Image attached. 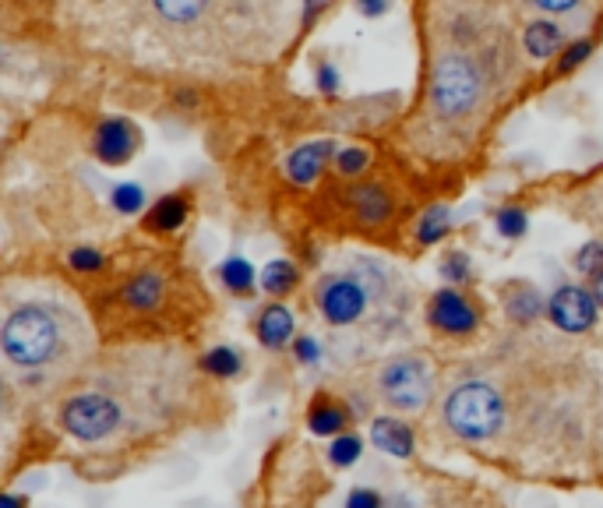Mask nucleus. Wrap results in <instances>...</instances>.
Masks as SVG:
<instances>
[{
  "label": "nucleus",
  "mask_w": 603,
  "mask_h": 508,
  "mask_svg": "<svg viewBox=\"0 0 603 508\" xmlns=\"http://www.w3.org/2000/svg\"><path fill=\"white\" fill-rule=\"evenodd\" d=\"M0 343H4V353L22 367L53 364L64 350V318L43 304L15 307L0 329Z\"/></svg>",
  "instance_id": "nucleus-1"
},
{
  "label": "nucleus",
  "mask_w": 603,
  "mask_h": 508,
  "mask_svg": "<svg viewBox=\"0 0 603 508\" xmlns=\"http://www.w3.org/2000/svg\"><path fill=\"white\" fill-rule=\"evenodd\" d=\"M501 417H505L501 396L491 385H480V381H469V385L455 389L445 403V424L466 441L491 438L501 427Z\"/></svg>",
  "instance_id": "nucleus-2"
},
{
  "label": "nucleus",
  "mask_w": 603,
  "mask_h": 508,
  "mask_svg": "<svg viewBox=\"0 0 603 508\" xmlns=\"http://www.w3.org/2000/svg\"><path fill=\"white\" fill-rule=\"evenodd\" d=\"M431 96L445 117H459L469 113L480 99V75L477 68L462 57H441L438 68H434Z\"/></svg>",
  "instance_id": "nucleus-3"
},
{
  "label": "nucleus",
  "mask_w": 603,
  "mask_h": 508,
  "mask_svg": "<svg viewBox=\"0 0 603 508\" xmlns=\"http://www.w3.org/2000/svg\"><path fill=\"white\" fill-rule=\"evenodd\" d=\"M381 392L395 410H424L431 399V367L420 357H395L381 371Z\"/></svg>",
  "instance_id": "nucleus-4"
},
{
  "label": "nucleus",
  "mask_w": 603,
  "mask_h": 508,
  "mask_svg": "<svg viewBox=\"0 0 603 508\" xmlns=\"http://www.w3.org/2000/svg\"><path fill=\"white\" fill-rule=\"evenodd\" d=\"M60 424H64L67 434H75L82 441H99L120 424V406L113 403L103 392H85V396H75L60 413Z\"/></svg>",
  "instance_id": "nucleus-5"
},
{
  "label": "nucleus",
  "mask_w": 603,
  "mask_h": 508,
  "mask_svg": "<svg viewBox=\"0 0 603 508\" xmlns=\"http://www.w3.org/2000/svg\"><path fill=\"white\" fill-rule=\"evenodd\" d=\"M318 304L332 325H353L367 311V290L360 286V279L328 276L318 286Z\"/></svg>",
  "instance_id": "nucleus-6"
},
{
  "label": "nucleus",
  "mask_w": 603,
  "mask_h": 508,
  "mask_svg": "<svg viewBox=\"0 0 603 508\" xmlns=\"http://www.w3.org/2000/svg\"><path fill=\"white\" fill-rule=\"evenodd\" d=\"M138 145H142V131H138L127 117L103 120L99 131H96V138H92V152H96V159L106 166L127 163V159L138 152Z\"/></svg>",
  "instance_id": "nucleus-7"
},
{
  "label": "nucleus",
  "mask_w": 603,
  "mask_h": 508,
  "mask_svg": "<svg viewBox=\"0 0 603 508\" xmlns=\"http://www.w3.org/2000/svg\"><path fill=\"white\" fill-rule=\"evenodd\" d=\"M547 314H551V322L565 332H586L589 325L596 322V300L589 297L586 290L579 286H565L551 297L547 304Z\"/></svg>",
  "instance_id": "nucleus-8"
},
{
  "label": "nucleus",
  "mask_w": 603,
  "mask_h": 508,
  "mask_svg": "<svg viewBox=\"0 0 603 508\" xmlns=\"http://www.w3.org/2000/svg\"><path fill=\"white\" fill-rule=\"evenodd\" d=\"M431 325H438L441 332H452V336H462V332L477 329V311L459 290L445 286L431 300Z\"/></svg>",
  "instance_id": "nucleus-9"
},
{
  "label": "nucleus",
  "mask_w": 603,
  "mask_h": 508,
  "mask_svg": "<svg viewBox=\"0 0 603 508\" xmlns=\"http://www.w3.org/2000/svg\"><path fill=\"white\" fill-rule=\"evenodd\" d=\"M335 156H339V152H335V145L328 142V138L311 142V145H300V149L286 159V173H290L293 184H314V180L321 177V170L328 166V159H335Z\"/></svg>",
  "instance_id": "nucleus-10"
},
{
  "label": "nucleus",
  "mask_w": 603,
  "mask_h": 508,
  "mask_svg": "<svg viewBox=\"0 0 603 508\" xmlns=\"http://www.w3.org/2000/svg\"><path fill=\"white\" fill-rule=\"evenodd\" d=\"M371 441L374 449H381L385 456H395V459H406L413 456V431L406 424L392 417H378L371 424Z\"/></svg>",
  "instance_id": "nucleus-11"
},
{
  "label": "nucleus",
  "mask_w": 603,
  "mask_h": 508,
  "mask_svg": "<svg viewBox=\"0 0 603 508\" xmlns=\"http://www.w3.org/2000/svg\"><path fill=\"white\" fill-rule=\"evenodd\" d=\"M258 339H261V346H268V350H283V346L293 339V314L286 311L283 304L265 307L258 318Z\"/></svg>",
  "instance_id": "nucleus-12"
},
{
  "label": "nucleus",
  "mask_w": 603,
  "mask_h": 508,
  "mask_svg": "<svg viewBox=\"0 0 603 508\" xmlns=\"http://www.w3.org/2000/svg\"><path fill=\"white\" fill-rule=\"evenodd\" d=\"M505 307L515 322H533V318L544 314V300H540V293H536L529 283H522V279L512 286H505Z\"/></svg>",
  "instance_id": "nucleus-13"
},
{
  "label": "nucleus",
  "mask_w": 603,
  "mask_h": 508,
  "mask_svg": "<svg viewBox=\"0 0 603 508\" xmlns=\"http://www.w3.org/2000/svg\"><path fill=\"white\" fill-rule=\"evenodd\" d=\"M561 46H565V32H561L554 22H529L526 25V50H529V57H536V60L554 57Z\"/></svg>",
  "instance_id": "nucleus-14"
},
{
  "label": "nucleus",
  "mask_w": 603,
  "mask_h": 508,
  "mask_svg": "<svg viewBox=\"0 0 603 508\" xmlns=\"http://www.w3.org/2000/svg\"><path fill=\"white\" fill-rule=\"evenodd\" d=\"M184 219H187V202L180 195H166V198H159V202L152 205V212L145 216V226H149V230L166 233V230H177V226H184Z\"/></svg>",
  "instance_id": "nucleus-15"
},
{
  "label": "nucleus",
  "mask_w": 603,
  "mask_h": 508,
  "mask_svg": "<svg viewBox=\"0 0 603 508\" xmlns=\"http://www.w3.org/2000/svg\"><path fill=\"white\" fill-rule=\"evenodd\" d=\"M346 410L339 403H328V399H318V403L307 410V427H311L314 434H343V427H346Z\"/></svg>",
  "instance_id": "nucleus-16"
},
{
  "label": "nucleus",
  "mask_w": 603,
  "mask_h": 508,
  "mask_svg": "<svg viewBox=\"0 0 603 508\" xmlns=\"http://www.w3.org/2000/svg\"><path fill=\"white\" fill-rule=\"evenodd\" d=\"M350 198L364 223H381V219L388 216V209H392V202H388V195L381 187H353Z\"/></svg>",
  "instance_id": "nucleus-17"
},
{
  "label": "nucleus",
  "mask_w": 603,
  "mask_h": 508,
  "mask_svg": "<svg viewBox=\"0 0 603 508\" xmlns=\"http://www.w3.org/2000/svg\"><path fill=\"white\" fill-rule=\"evenodd\" d=\"M300 272L293 262H283V258H276V262H268L265 272H261V286H265L268 293H276V297H283V293H290L293 286H297Z\"/></svg>",
  "instance_id": "nucleus-18"
},
{
  "label": "nucleus",
  "mask_w": 603,
  "mask_h": 508,
  "mask_svg": "<svg viewBox=\"0 0 603 508\" xmlns=\"http://www.w3.org/2000/svg\"><path fill=\"white\" fill-rule=\"evenodd\" d=\"M219 276H223L226 290H233V293L254 290V269L247 265V258H240V254H230V258L219 265Z\"/></svg>",
  "instance_id": "nucleus-19"
},
{
  "label": "nucleus",
  "mask_w": 603,
  "mask_h": 508,
  "mask_svg": "<svg viewBox=\"0 0 603 508\" xmlns=\"http://www.w3.org/2000/svg\"><path fill=\"white\" fill-rule=\"evenodd\" d=\"M159 293H163V279L152 276V272H145V276H138V279H131V283H127L124 297H127V304H131V307H156Z\"/></svg>",
  "instance_id": "nucleus-20"
},
{
  "label": "nucleus",
  "mask_w": 603,
  "mask_h": 508,
  "mask_svg": "<svg viewBox=\"0 0 603 508\" xmlns=\"http://www.w3.org/2000/svg\"><path fill=\"white\" fill-rule=\"evenodd\" d=\"M201 367L209 374H216V378H233L240 371V353L230 350V346H216V350H209L201 357Z\"/></svg>",
  "instance_id": "nucleus-21"
},
{
  "label": "nucleus",
  "mask_w": 603,
  "mask_h": 508,
  "mask_svg": "<svg viewBox=\"0 0 603 508\" xmlns=\"http://www.w3.org/2000/svg\"><path fill=\"white\" fill-rule=\"evenodd\" d=\"M445 233H448V209L434 205V209L424 212V219L417 223V240L420 244H438Z\"/></svg>",
  "instance_id": "nucleus-22"
},
{
  "label": "nucleus",
  "mask_w": 603,
  "mask_h": 508,
  "mask_svg": "<svg viewBox=\"0 0 603 508\" xmlns=\"http://www.w3.org/2000/svg\"><path fill=\"white\" fill-rule=\"evenodd\" d=\"M113 209L124 212V216H138L145 209V187L138 184H120L113 191Z\"/></svg>",
  "instance_id": "nucleus-23"
},
{
  "label": "nucleus",
  "mask_w": 603,
  "mask_h": 508,
  "mask_svg": "<svg viewBox=\"0 0 603 508\" xmlns=\"http://www.w3.org/2000/svg\"><path fill=\"white\" fill-rule=\"evenodd\" d=\"M360 438L357 434H339V438L332 441V449H328V459H332L335 466H353L360 459Z\"/></svg>",
  "instance_id": "nucleus-24"
},
{
  "label": "nucleus",
  "mask_w": 603,
  "mask_h": 508,
  "mask_svg": "<svg viewBox=\"0 0 603 508\" xmlns=\"http://www.w3.org/2000/svg\"><path fill=\"white\" fill-rule=\"evenodd\" d=\"M529 226V216L519 209V205H505V209L498 212V230L501 237H522Z\"/></svg>",
  "instance_id": "nucleus-25"
},
{
  "label": "nucleus",
  "mask_w": 603,
  "mask_h": 508,
  "mask_svg": "<svg viewBox=\"0 0 603 508\" xmlns=\"http://www.w3.org/2000/svg\"><path fill=\"white\" fill-rule=\"evenodd\" d=\"M367 163H371V156H367L364 149H339V156H335V170L346 173V177H357V173H364Z\"/></svg>",
  "instance_id": "nucleus-26"
},
{
  "label": "nucleus",
  "mask_w": 603,
  "mask_h": 508,
  "mask_svg": "<svg viewBox=\"0 0 603 508\" xmlns=\"http://www.w3.org/2000/svg\"><path fill=\"white\" fill-rule=\"evenodd\" d=\"M575 265H579V272L596 279L603 272V244H586L579 251V258H575Z\"/></svg>",
  "instance_id": "nucleus-27"
},
{
  "label": "nucleus",
  "mask_w": 603,
  "mask_h": 508,
  "mask_svg": "<svg viewBox=\"0 0 603 508\" xmlns=\"http://www.w3.org/2000/svg\"><path fill=\"white\" fill-rule=\"evenodd\" d=\"M441 276L448 279V283H462V279L469 276V258L462 251H452L445 258V262H441Z\"/></svg>",
  "instance_id": "nucleus-28"
},
{
  "label": "nucleus",
  "mask_w": 603,
  "mask_h": 508,
  "mask_svg": "<svg viewBox=\"0 0 603 508\" xmlns=\"http://www.w3.org/2000/svg\"><path fill=\"white\" fill-rule=\"evenodd\" d=\"M156 11L170 22H191V18L205 15V4H159Z\"/></svg>",
  "instance_id": "nucleus-29"
},
{
  "label": "nucleus",
  "mask_w": 603,
  "mask_h": 508,
  "mask_svg": "<svg viewBox=\"0 0 603 508\" xmlns=\"http://www.w3.org/2000/svg\"><path fill=\"white\" fill-rule=\"evenodd\" d=\"M71 269H78V272H96L99 265H103V254L96 251V247H78V251H71Z\"/></svg>",
  "instance_id": "nucleus-30"
},
{
  "label": "nucleus",
  "mask_w": 603,
  "mask_h": 508,
  "mask_svg": "<svg viewBox=\"0 0 603 508\" xmlns=\"http://www.w3.org/2000/svg\"><path fill=\"white\" fill-rule=\"evenodd\" d=\"M589 53H593V43H589V39H579V43H572V46L565 50V57H561V71L579 68V64L589 57Z\"/></svg>",
  "instance_id": "nucleus-31"
},
{
  "label": "nucleus",
  "mask_w": 603,
  "mask_h": 508,
  "mask_svg": "<svg viewBox=\"0 0 603 508\" xmlns=\"http://www.w3.org/2000/svg\"><path fill=\"white\" fill-rule=\"evenodd\" d=\"M346 508H381L378 491H367V487H357V491L346 498Z\"/></svg>",
  "instance_id": "nucleus-32"
},
{
  "label": "nucleus",
  "mask_w": 603,
  "mask_h": 508,
  "mask_svg": "<svg viewBox=\"0 0 603 508\" xmlns=\"http://www.w3.org/2000/svg\"><path fill=\"white\" fill-rule=\"evenodd\" d=\"M318 357H321L318 339L300 336V339H297V360H300V364H314V360H318Z\"/></svg>",
  "instance_id": "nucleus-33"
},
{
  "label": "nucleus",
  "mask_w": 603,
  "mask_h": 508,
  "mask_svg": "<svg viewBox=\"0 0 603 508\" xmlns=\"http://www.w3.org/2000/svg\"><path fill=\"white\" fill-rule=\"evenodd\" d=\"M318 85H321V92H335L339 89V75H335L328 64H318Z\"/></svg>",
  "instance_id": "nucleus-34"
},
{
  "label": "nucleus",
  "mask_w": 603,
  "mask_h": 508,
  "mask_svg": "<svg viewBox=\"0 0 603 508\" xmlns=\"http://www.w3.org/2000/svg\"><path fill=\"white\" fill-rule=\"evenodd\" d=\"M536 8L551 11V15H561V11H572L575 8V0H536Z\"/></svg>",
  "instance_id": "nucleus-35"
},
{
  "label": "nucleus",
  "mask_w": 603,
  "mask_h": 508,
  "mask_svg": "<svg viewBox=\"0 0 603 508\" xmlns=\"http://www.w3.org/2000/svg\"><path fill=\"white\" fill-rule=\"evenodd\" d=\"M25 505H29V501L18 498V494H4V498H0V508H25Z\"/></svg>",
  "instance_id": "nucleus-36"
},
{
  "label": "nucleus",
  "mask_w": 603,
  "mask_h": 508,
  "mask_svg": "<svg viewBox=\"0 0 603 508\" xmlns=\"http://www.w3.org/2000/svg\"><path fill=\"white\" fill-rule=\"evenodd\" d=\"M360 15H385V4H360Z\"/></svg>",
  "instance_id": "nucleus-37"
},
{
  "label": "nucleus",
  "mask_w": 603,
  "mask_h": 508,
  "mask_svg": "<svg viewBox=\"0 0 603 508\" xmlns=\"http://www.w3.org/2000/svg\"><path fill=\"white\" fill-rule=\"evenodd\" d=\"M593 293H596V304H603V272L593 279Z\"/></svg>",
  "instance_id": "nucleus-38"
}]
</instances>
